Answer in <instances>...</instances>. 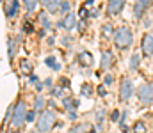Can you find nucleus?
Returning a JSON list of instances; mask_svg holds the SVG:
<instances>
[{"label": "nucleus", "mask_w": 153, "mask_h": 133, "mask_svg": "<svg viewBox=\"0 0 153 133\" xmlns=\"http://www.w3.org/2000/svg\"><path fill=\"white\" fill-rule=\"evenodd\" d=\"M114 43H116V46H117L119 50L128 48V46L132 44V32H130L126 27L117 29V30H116V34H114Z\"/></svg>", "instance_id": "nucleus-1"}, {"label": "nucleus", "mask_w": 153, "mask_h": 133, "mask_svg": "<svg viewBox=\"0 0 153 133\" xmlns=\"http://www.w3.org/2000/svg\"><path fill=\"white\" fill-rule=\"evenodd\" d=\"M53 124H55V114L52 110L41 112V115H39V119H38V132H41V133L50 132Z\"/></svg>", "instance_id": "nucleus-2"}, {"label": "nucleus", "mask_w": 153, "mask_h": 133, "mask_svg": "<svg viewBox=\"0 0 153 133\" xmlns=\"http://www.w3.org/2000/svg\"><path fill=\"white\" fill-rule=\"evenodd\" d=\"M27 121V114H25V105L20 101L16 107H14V112H13V126L14 128H20L23 123Z\"/></svg>", "instance_id": "nucleus-3"}, {"label": "nucleus", "mask_w": 153, "mask_h": 133, "mask_svg": "<svg viewBox=\"0 0 153 133\" xmlns=\"http://www.w3.org/2000/svg\"><path fill=\"white\" fill-rule=\"evenodd\" d=\"M137 96H139V99H141L144 105L152 103L153 101V85L152 84H143L141 87L137 89Z\"/></svg>", "instance_id": "nucleus-4"}, {"label": "nucleus", "mask_w": 153, "mask_h": 133, "mask_svg": "<svg viewBox=\"0 0 153 133\" xmlns=\"http://www.w3.org/2000/svg\"><path fill=\"white\" fill-rule=\"evenodd\" d=\"M132 94H134L132 80H130V78H123V80H121V87H119V99H121V101H126Z\"/></svg>", "instance_id": "nucleus-5"}, {"label": "nucleus", "mask_w": 153, "mask_h": 133, "mask_svg": "<svg viewBox=\"0 0 153 133\" xmlns=\"http://www.w3.org/2000/svg\"><path fill=\"white\" fill-rule=\"evenodd\" d=\"M143 53L146 57L153 55V34H144V37H143Z\"/></svg>", "instance_id": "nucleus-6"}, {"label": "nucleus", "mask_w": 153, "mask_h": 133, "mask_svg": "<svg viewBox=\"0 0 153 133\" xmlns=\"http://www.w3.org/2000/svg\"><path fill=\"white\" fill-rule=\"evenodd\" d=\"M152 4V0H135V5H134V14L135 18H141L143 12L146 11V7Z\"/></svg>", "instance_id": "nucleus-7"}, {"label": "nucleus", "mask_w": 153, "mask_h": 133, "mask_svg": "<svg viewBox=\"0 0 153 133\" xmlns=\"http://www.w3.org/2000/svg\"><path fill=\"white\" fill-rule=\"evenodd\" d=\"M125 2H126V0H109V4H107V12H109V14H117V12L123 9Z\"/></svg>", "instance_id": "nucleus-8"}, {"label": "nucleus", "mask_w": 153, "mask_h": 133, "mask_svg": "<svg viewBox=\"0 0 153 133\" xmlns=\"http://www.w3.org/2000/svg\"><path fill=\"white\" fill-rule=\"evenodd\" d=\"M76 60H78V64H80V66L87 68V66H91V64H93V55H91L89 51H80V53H78V57H76Z\"/></svg>", "instance_id": "nucleus-9"}, {"label": "nucleus", "mask_w": 153, "mask_h": 133, "mask_svg": "<svg viewBox=\"0 0 153 133\" xmlns=\"http://www.w3.org/2000/svg\"><path fill=\"white\" fill-rule=\"evenodd\" d=\"M41 2H43V5L48 12H57L61 9V4H62L61 0H41Z\"/></svg>", "instance_id": "nucleus-10"}, {"label": "nucleus", "mask_w": 153, "mask_h": 133, "mask_svg": "<svg viewBox=\"0 0 153 133\" xmlns=\"http://www.w3.org/2000/svg\"><path fill=\"white\" fill-rule=\"evenodd\" d=\"M76 25V18H75V14H66V18L61 21V27H64L66 30H71L73 27Z\"/></svg>", "instance_id": "nucleus-11"}, {"label": "nucleus", "mask_w": 153, "mask_h": 133, "mask_svg": "<svg viewBox=\"0 0 153 133\" xmlns=\"http://www.w3.org/2000/svg\"><path fill=\"white\" fill-rule=\"evenodd\" d=\"M112 66V53L111 51H103L102 53V64H100V68L102 69H109Z\"/></svg>", "instance_id": "nucleus-12"}, {"label": "nucleus", "mask_w": 153, "mask_h": 133, "mask_svg": "<svg viewBox=\"0 0 153 133\" xmlns=\"http://www.w3.org/2000/svg\"><path fill=\"white\" fill-rule=\"evenodd\" d=\"M18 11V0H11L9 5H5V16L7 18H13Z\"/></svg>", "instance_id": "nucleus-13"}, {"label": "nucleus", "mask_w": 153, "mask_h": 133, "mask_svg": "<svg viewBox=\"0 0 153 133\" xmlns=\"http://www.w3.org/2000/svg\"><path fill=\"white\" fill-rule=\"evenodd\" d=\"M20 71L25 73V75H30V71H32V64H30L29 60H22V62H20Z\"/></svg>", "instance_id": "nucleus-14"}, {"label": "nucleus", "mask_w": 153, "mask_h": 133, "mask_svg": "<svg viewBox=\"0 0 153 133\" xmlns=\"http://www.w3.org/2000/svg\"><path fill=\"white\" fill-rule=\"evenodd\" d=\"M22 2H23L25 9H27L29 12H32V11H36V7H38V2H39V0H22Z\"/></svg>", "instance_id": "nucleus-15"}, {"label": "nucleus", "mask_w": 153, "mask_h": 133, "mask_svg": "<svg viewBox=\"0 0 153 133\" xmlns=\"http://www.w3.org/2000/svg\"><path fill=\"white\" fill-rule=\"evenodd\" d=\"M146 124L143 123V121H137L135 124H134V133H146Z\"/></svg>", "instance_id": "nucleus-16"}, {"label": "nucleus", "mask_w": 153, "mask_h": 133, "mask_svg": "<svg viewBox=\"0 0 153 133\" xmlns=\"http://www.w3.org/2000/svg\"><path fill=\"white\" fill-rule=\"evenodd\" d=\"M137 66H139V55L134 53V55L130 57V69H137Z\"/></svg>", "instance_id": "nucleus-17"}, {"label": "nucleus", "mask_w": 153, "mask_h": 133, "mask_svg": "<svg viewBox=\"0 0 153 133\" xmlns=\"http://www.w3.org/2000/svg\"><path fill=\"white\" fill-rule=\"evenodd\" d=\"M43 105H45L43 96H38V98H36V101H34V110H41V108H43Z\"/></svg>", "instance_id": "nucleus-18"}, {"label": "nucleus", "mask_w": 153, "mask_h": 133, "mask_svg": "<svg viewBox=\"0 0 153 133\" xmlns=\"http://www.w3.org/2000/svg\"><path fill=\"white\" fill-rule=\"evenodd\" d=\"M46 66H52L53 69H59V68H61V66L55 62V57H48V59H46Z\"/></svg>", "instance_id": "nucleus-19"}, {"label": "nucleus", "mask_w": 153, "mask_h": 133, "mask_svg": "<svg viewBox=\"0 0 153 133\" xmlns=\"http://www.w3.org/2000/svg\"><path fill=\"white\" fill-rule=\"evenodd\" d=\"M61 12L62 14H70V4L68 2H62L61 4Z\"/></svg>", "instance_id": "nucleus-20"}, {"label": "nucleus", "mask_w": 153, "mask_h": 133, "mask_svg": "<svg viewBox=\"0 0 153 133\" xmlns=\"http://www.w3.org/2000/svg\"><path fill=\"white\" fill-rule=\"evenodd\" d=\"M39 20H41V25H43L45 29H48V27H50V21L46 20V14H39Z\"/></svg>", "instance_id": "nucleus-21"}, {"label": "nucleus", "mask_w": 153, "mask_h": 133, "mask_svg": "<svg viewBox=\"0 0 153 133\" xmlns=\"http://www.w3.org/2000/svg\"><path fill=\"white\" fill-rule=\"evenodd\" d=\"M7 48H9V57H13L14 55V48H13V41L11 39H7Z\"/></svg>", "instance_id": "nucleus-22"}, {"label": "nucleus", "mask_w": 153, "mask_h": 133, "mask_svg": "<svg viewBox=\"0 0 153 133\" xmlns=\"http://www.w3.org/2000/svg\"><path fill=\"white\" fill-rule=\"evenodd\" d=\"M78 16H80L82 20H84V18H87V11H85V7H82V9L78 11Z\"/></svg>", "instance_id": "nucleus-23"}, {"label": "nucleus", "mask_w": 153, "mask_h": 133, "mask_svg": "<svg viewBox=\"0 0 153 133\" xmlns=\"http://www.w3.org/2000/svg\"><path fill=\"white\" fill-rule=\"evenodd\" d=\"M111 32H112V27H111V25H105V27H103V34H105V36H111Z\"/></svg>", "instance_id": "nucleus-24"}, {"label": "nucleus", "mask_w": 153, "mask_h": 133, "mask_svg": "<svg viewBox=\"0 0 153 133\" xmlns=\"http://www.w3.org/2000/svg\"><path fill=\"white\" fill-rule=\"evenodd\" d=\"M34 117H36V110L27 114V121H29V123H32V121H34Z\"/></svg>", "instance_id": "nucleus-25"}, {"label": "nucleus", "mask_w": 153, "mask_h": 133, "mask_svg": "<svg viewBox=\"0 0 153 133\" xmlns=\"http://www.w3.org/2000/svg\"><path fill=\"white\" fill-rule=\"evenodd\" d=\"M84 130H85V126H84V124H80L78 128H73V130H71V133H80V132H84Z\"/></svg>", "instance_id": "nucleus-26"}, {"label": "nucleus", "mask_w": 153, "mask_h": 133, "mask_svg": "<svg viewBox=\"0 0 153 133\" xmlns=\"http://www.w3.org/2000/svg\"><path fill=\"white\" fill-rule=\"evenodd\" d=\"M111 119H112V121H117V119H119V112H117V110H114V112L111 114Z\"/></svg>", "instance_id": "nucleus-27"}, {"label": "nucleus", "mask_w": 153, "mask_h": 133, "mask_svg": "<svg viewBox=\"0 0 153 133\" xmlns=\"http://www.w3.org/2000/svg\"><path fill=\"white\" fill-rule=\"evenodd\" d=\"M98 94H100V96H105V87H103V85L98 87Z\"/></svg>", "instance_id": "nucleus-28"}, {"label": "nucleus", "mask_w": 153, "mask_h": 133, "mask_svg": "<svg viewBox=\"0 0 153 133\" xmlns=\"http://www.w3.org/2000/svg\"><path fill=\"white\" fill-rule=\"evenodd\" d=\"M23 30H25V32H30V30H32V25H30V23H25Z\"/></svg>", "instance_id": "nucleus-29"}, {"label": "nucleus", "mask_w": 153, "mask_h": 133, "mask_svg": "<svg viewBox=\"0 0 153 133\" xmlns=\"http://www.w3.org/2000/svg\"><path fill=\"white\" fill-rule=\"evenodd\" d=\"M111 82H112V76H111V75H107V76H105V84H111Z\"/></svg>", "instance_id": "nucleus-30"}, {"label": "nucleus", "mask_w": 153, "mask_h": 133, "mask_svg": "<svg viewBox=\"0 0 153 133\" xmlns=\"http://www.w3.org/2000/svg\"><path fill=\"white\" fill-rule=\"evenodd\" d=\"M84 94H85V96L89 94V85H84Z\"/></svg>", "instance_id": "nucleus-31"}, {"label": "nucleus", "mask_w": 153, "mask_h": 133, "mask_svg": "<svg viewBox=\"0 0 153 133\" xmlns=\"http://www.w3.org/2000/svg\"><path fill=\"white\" fill-rule=\"evenodd\" d=\"M89 133H96V132H94V130H91V132H89Z\"/></svg>", "instance_id": "nucleus-32"}, {"label": "nucleus", "mask_w": 153, "mask_h": 133, "mask_svg": "<svg viewBox=\"0 0 153 133\" xmlns=\"http://www.w3.org/2000/svg\"><path fill=\"white\" fill-rule=\"evenodd\" d=\"M30 133H36V132H30Z\"/></svg>", "instance_id": "nucleus-33"}]
</instances>
